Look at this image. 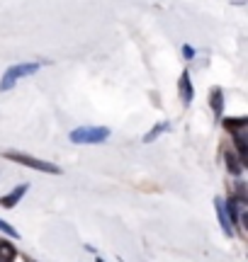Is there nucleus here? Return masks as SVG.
Listing matches in <instances>:
<instances>
[{
    "label": "nucleus",
    "instance_id": "dca6fc26",
    "mask_svg": "<svg viewBox=\"0 0 248 262\" xmlns=\"http://www.w3.org/2000/svg\"><path fill=\"white\" fill-rule=\"evenodd\" d=\"M0 262H3V260H0Z\"/></svg>",
    "mask_w": 248,
    "mask_h": 262
},
{
    "label": "nucleus",
    "instance_id": "39448f33",
    "mask_svg": "<svg viewBox=\"0 0 248 262\" xmlns=\"http://www.w3.org/2000/svg\"><path fill=\"white\" fill-rule=\"evenodd\" d=\"M178 90H180L182 104L188 107V104L195 100V88H192V80H190V73H188V71H182V73H180V80H178Z\"/></svg>",
    "mask_w": 248,
    "mask_h": 262
},
{
    "label": "nucleus",
    "instance_id": "4468645a",
    "mask_svg": "<svg viewBox=\"0 0 248 262\" xmlns=\"http://www.w3.org/2000/svg\"><path fill=\"white\" fill-rule=\"evenodd\" d=\"M182 56H185V58H195V49H192L190 44H185V47H182Z\"/></svg>",
    "mask_w": 248,
    "mask_h": 262
},
{
    "label": "nucleus",
    "instance_id": "1a4fd4ad",
    "mask_svg": "<svg viewBox=\"0 0 248 262\" xmlns=\"http://www.w3.org/2000/svg\"><path fill=\"white\" fill-rule=\"evenodd\" d=\"M224 160H226V168H229L231 175H236V178H239L241 172H243V163L239 160V156H236L234 150H226V156H224Z\"/></svg>",
    "mask_w": 248,
    "mask_h": 262
},
{
    "label": "nucleus",
    "instance_id": "ddd939ff",
    "mask_svg": "<svg viewBox=\"0 0 248 262\" xmlns=\"http://www.w3.org/2000/svg\"><path fill=\"white\" fill-rule=\"evenodd\" d=\"M0 231H3V233H5V235H10V238H15V241H17V238H19V233H17V231H15V228H12V226H10L8 221H3V219H0Z\"/></svg>",
    "mask_w": 248,
    "mask_h": 262
},
{
    "label": "nucleus",
    "instance_id": "f257e3e1",
    "mask_svg": "<svg viewBox=\"0 0 248 262\" xmlns=\"http://www.w3.org/2000/svg\"><path fill=\"white\" fill-rule=\"evenodd\" d=\"M3 158L12 160V163H19V165H25V168L39 170V172H47V175H61V172H64L58 165L49 163V160L34 158V156H27V153H19V150H3Z\"/></svg>",
    "mask_w": 248,
    "mask_h": 262
},
{
    "label": "nucleus",
    "instance_id": "6e6552de",
    "mask_svg": "<svg viewBox=\"0 0 248 262\" xmlns=\"http://www.w3.org/2000/svg\"><path fill=\"white\" fill-rule=\"evenodd\" d=\"M210 104H212V112L217 119H221V114H224V93H221L219 88H214L210 93Z\"/></svg>",
    "mask_w": 248,
    "mask_h": 262
},
{
    "label": "nucleus",
    "instance_id": "20e7f679",
    "mask_svg": "<svg viewBox=\"0 0 248 262\" xmlns=\"http://www.w3.org/2000/svg\"><path fill=\"white\" fill-rule=\"evenodd\" d=\"M27 189H29V185L27 182H22V185H17L15 189H10L8 194H3L0 196V206L3 209H15V206L22 202V196L27 194Z\"/></svg>",
    "mask_w": 248,
    "mask_h": 262
},
{
    "label": "nucleus",
    "instance_id": "423d86ee",
    "mask_svg": "<svg viewBox=\"0 0 248 262\" xmlns=\"http://www.w3.org/2000/svg\"><path fill=\"white\" fill-rule=\"evenodd\" d=\"M243 131H246V129H243ZM243 131H236V134H234V146H236V148H234V153H236V156H239V160L246 165V163H248V139H246V134H243Z\"/></svg>",
    "mask_w": 248,
    "mask_h": 262
},
{
    "label": "nucleus",
    "instance_id": "2eb2a0df",
    "mask_svg": "<svg viewBox=\"0 0 248 262\" xmlns=\"http://www.w3.org/2000/svg\"><path fill=\"white\" fill-rule=\"evenodd\" d=\"M95 262H105V260H102V257H97V260Z\"/></svg>",
    "mask_w": 248,
    "mask_h": 262
},
{
    "label": "nucleus",
    "instance_id": "9b49d317",
    "mask_svg": "<svg viewBox=\"0 0 248 262\" xmlns=\"http://www.w3.org/2000/svg\"><path fill=\"white\" fill-rule=\"evenodd\" d=\"M15 255H17L15 245H10L8 241H0V260H3V262H10V260H15Z\"/></svg>",
    "mask_w": 248,
    "mask_h": 262
},
{
    "label": "nucleus",
    "instance_id": "9d476101",
    "mask_svg": "<svg viewBox=\"0 0 248 262\" xmlns=\"http://www.w3.org/2000/svg\"><path fill=\"white\" fill-rule=\"evenodd\" d=\"M168 129H171V124H168V122H158L151 131H149V134H146V136H143V143H151V141H156L163 131H168Z\"/></svg>",
    "mask_w": 248,
    "mask_h": 262
},
{
    "label": "nucleus",
    "instance_id": "0eeeda50",
    "mask_svg": "<svg viewBox=\"0 0 248 262\" xmlns=\"http://www.w3.org/2000/svg\"><path fill=\"white\" fill-rule=\"evenodd\" d=\"M214 206H217V216H219V224H221V228H224V233L229 235H234V226H231V221H229V216H226V209H224V199H214Z\"/></svg>",
    "mask_w": 248,
    "mask_h": 262
},
{
    "label": "nucleus",
    "instance_id": "f03ea898",
    "mask_svg": "<svg viewBox=\"0 0 248 262\" xmlns=\"http://www.w3.org/2000/svg\"><path fill=\"white\" fill-rule=\"evenodd\" d=\"M112 131L107 126H78L68 134L71 143H78V146H95V143H105L110 139Z\"/></svg>",
    "mask_w": 248,
    "mask_h": 262
},
{
    "label": "nucleus",
    "instance_id": "7ed1b4c3",
    "mask_svg": "<svg viewBox=\"0 0 248 262\" xmlns=\"http://www.w3.org/2000/svg\"><path fill=\"white\" fill-rule=\"evenodd\" d=\"M39 71V63L37 61H27V63H15L10 66L8 71L3 73V80H0V93H8V90H12L15 85L22 80V78H27V75L37 73Z\"/></svg>",
    "mask_w": 248,
    "mask_h": 262
},
{
    "label": "nucleus",
    "instance_id": "f8f14e48",
    "mask_svg": "<svg viewBox=\"0 0 248 262\" xmlns=\"http://www.w3.org/2000/svg\"><path fill=\"white\" fill-rule=\"evenodd\" d=\"M246 124H248L246 117H239V119H224V126H226L231 134H236V131H243V129H246Z\"/></svg>",
    "mask_w": 248,
    "mask_h": 262
}]
</instances>
